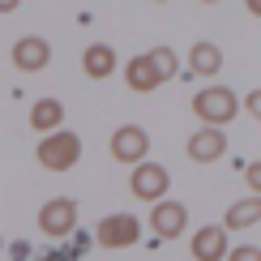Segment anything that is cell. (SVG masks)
<instances>
[{"label":"cell","mask_w":261,"mask_h":261,"mask_svg":"<svg viewBox=\"0 0 261 261\" xmlns=\"http://www.w3.org/2000/svg\"><path fill=\"white\" fill-rule=\"evenodd\" d=\"M124 82H128V90H137V94H150L154 86H163L154 60H150V51H146V56H133L124 64Z\"/></svg>","instance_id":"11"},{"label":"cell","mask_w":261,"mask_h":261,"mask_svg":"<svg viewBox=\"0 0 261 261\" xmlns=\"http://www.w3.org/2000/svg\"><path fill=\"white\" fill-rule=\"evenodd\" d=\"M193 261H223L231 248H227V227H201L193 236Z\"/></svg>","instance_id":"10"},{"label":"cell","mask_w":261,"mask_h":261,"mask_svg":"<svg viewBox=\"0 0 261 261\" xmlns=\"http://www.w3.org/2000/svg\"><path fill=\"white\" fill-rule=\"evenodd\" d=\"M227 261H261V248L257 244H236L231 253H227Z\"/></svg>","instance_id":"17"},{"label":"cell","mask_w":261,"mask_h":261,"mask_svg":"<svg viewBox=\"0 0 261 261\" xmlns=\"http://www.w3.org/2000/svg\"><path fill=\"white\" fill-rule=\"evenodd\" d=\"M248 13H253V17H261V0H248Z\"/></svg>","instance_id":"21"},{"label":"cell","mask_w":261,"mask_h":261,"mask_svg":"<svg viewBox=\"0 0 261 261\" xmlns=\"http://www.w3.org/2000/svg\"><path fill=\"white\" fill-rule=\"evenodd\" d=\"M244 176H248V184H253V193H261V163H253Z\"/></svg>","instance_id":"19"},{"label":"cell","mask_w":261,"mask_h":261,"mask_svg":"<svg viewBox=\"0 0 261 261\" xmlns=\"http://www.w3.org/2000/svg\"><path fill=\"white\" fill-rule=\"evenodd\" d=\"M201 5H214V0H201Z\"/></svg>","instance_id":"23"},{"label":"cell","mask_w":261,"mask_h":261,"mask_svg":"<svg viewBox=\"0 0 261 261\" xmlns=\"http://www.w3.org/2000/svg\"><path fill=\"white\" fill-rule=\"evenodd\" d=\"M0 248H5V244H0Z\"/></svg>","instance_id":"24"},{"label":"cell","mask_w":261,"mask_h":261,"mask_svg":"<svg viewBox=\"0 0 261 261\" xmlns=\"http://www.w3.org/2000/svg\"><path fill=\"white\" fill-rule=\"evenodd\" d=\"M219 69H223V47H219V43L201 39V43H193V47H189V73H197V77H214Z\"/></svg>","instance_id":"12"},{"label":"cell","mask_w":261,"mask_h":261,"mask_svg":"<svg viewBox=\"0 0 261 261\" xmlns=\"http://www.w3.org/2000/svg\"><path fill=\"white\" fill-rule=\"evenodd\" d=\"M60 124H64V103L60 99H39L30 107V128L35 133H56Z\"/></svg>","instance_id":"15"},{"label":"cell","mask_w":261,"mask_h":261,"mask_svg":"<svg viewBox=\"0 0 261 261\" xmlns=\"http://www.w3.org/2000/svg\"><path fill=\"white\" fill-rule=\"evenodd\" d=\"M82 69H86V77H94V82L112 77L116 73V51L107 47V43H90V47L82 51Z\"/></svg>","instance_id":"13"},{"label":"cell","mask_w":261,"mask_h":261,"mask_svg":"<svg viewBox=\"0 0 261 261\" xmlns=\"http://www.w3.org/2000/svg\"><path fill=\"white\" fill-rule=\"evenodd\" d=\"M73 227H77V201L73 197H56V201H47L39 210V231L47 240H64Z\"/></svg>","instance_id":"4"},{"label":"cell","mask_w":261,"mask_h":261,"mask_svg":"<svg viewBox=\"0 0 261 261\" xmlns=\"http://www.w3.org/2000/svg\"><path fill=\"white\" fill-rule=\"evenodd\" d=\"M51 64V43L39 39V35H21L13 43V69L21 73H43Z\"/></svg>","instance_id":"7"},{"label":"cell","mask_w":261,"mask_h":261,"mask_svg":"<svg viewBox=\"0 0 261 261\" xmlns=\"http://www.w3.org/2000/svg\"><path fill=\"white\" fill-rule=\"evenodd\" d=\"M35 159H39V167H47V171H69L73 163L82 159V137H77V133H69V128L43 133V137H39Z\"/></svg>","instance_id":"1"},{"label":"cell","mask_w":261,"mask_h":261,"mask_svg":"<svg viewBox=\"0 0 261 261\" xmlns=\"http://www.w3.org/2000/svg\"><path fill=\"white\" fill-rule=\"evenodd\" d=\"M223 150H227V137L214 124H201L197 133L189 137V159L193 163H214V159H223Z\"/></svg>","instance_id":"9"},{"label":"cell","mask_w":261,"mask_h":261,"mask_svg":"<svg viewBox=\"0 0 261 261\" xmlns=\"http://www.w3.org/2000/svg\"><path fill=\"white\" fill-rule=\"evenodd\" d=\"M253 223H261V193L240 197L236 205H227V219H223L227 231H244V227H253Z\"/></svg>","instance_id":"14"},{"label":"cell","mask_w":261,"mask_h":261,"mask_svg":"<svg viewBox=\"0 0 261 261\" xmlns=\"http://www.w3.org/2000/svg\"><path fill=\"white\" fill-rule=\"evenodd\" d=\"M193 112H197V120H201V124L223 128L236 112H240V99H236L227 86H205L201 94H193Z\"/></svg>","instance_id":"2"},{"label":"cell","mask_w":261,"mask_h":261,"mask_svg":"<svg viewBox=\"0 0 261 261\" xmlns=\"http://www.w3.org/2000/svg\"><path fill=\"white\" fill-rule=\"evenodd\" d=\"M154 5H167V0H154Z\"/></svg>","instance_id":"22"},{"label":"cell","mask_w":261,"mask_h":261,"mask_svg":"<svg viewBox=\"0 0 261 261\" xmlns=\"http://www.w3.org/2000/svg\"><path fill=\"white\" fill-rule=\"evenodd\" d=\"M17 5H21V0H0V13H13Z\"/></svg>","instance_id":"20"},{"label":"cell","mask_w":261,"mask_h":261,"mask_svg":"<svg viewBox=\"0 0 261 261\" xmlns=\"http://www.w3.org/2000/svg\"><path fill=\"white\" fill-rule=\"evenodd\" d=\"M150 60H154V69H159V77L163 82H171V77H176V51H171V47H154V51H150Z\"/></svg>","instance_id":"16"},{"label":"cell","mask_w":261,"mask_h":261,"mask_svg":"<svg viewBox=\"0 0 261 261\" xmlns=\"http://www.w3.org/2000/svg\"><path fill=\"white\" fill-rule=\"evenodd\" d=\"M128 189H133L137 201H163L171 189V176H167L163 163H137L133 176H128Z\"/></svg>","instance_id":"3"},{"label":"cell","mask_w":261,"mask_h":261,"mask_svg":"<svg viewBox=\"0 0 261 261\" xmlns=\"http://www.w3.org/2000/svg\"><path fill=\"white\" fill-rule=\"evenodd\" d=\"M150 227H154L159 240H176V236L189 227V210H184V201H154V210H150Z\"/></svg>","instance_id":"8"},{"label":"cell","mask_w":261,"mask_h":261,"mask_svg":"<svg viewBox=\"0 0 261 261\" xmlns=\"http://www.w3.org/2000/svg\"><path fill=\"white\" fill-rule=\"evenodd\" d=\"M150 154V137L141 124H120L112 133V159L116 163H128V167H137V163H146Z\"/></svg>","instance_id":"5"},{"label":"cell","mask_w":261,"mask_h":261,"mask_svg":"<svg viewBox=\"0 0 261 261\" xmlns=\"http://www.w3.org/2000/svg\"><path fill=\"white\" fill-rule=\"evenodd\" d=\"M137 236H141V223L133 214H107L99 223V231H94V240L103 248H128V244H137Z\"/></svg>","instance_id":"6"},{"label":"cell","mask_w":261,"mask_h":261,"mask_svg":"<svg viewBox=\"0 0 261 261\" xmlns=\"http://www.w3.org/2000/svg\"><path fill=\"white\" fill-rule=\"evenodd\" d=\"M244 107L253 112V120L261 124V90H253V94H248V99H244Z\"/></svg>","instance_id":"18"}]
</instances>
